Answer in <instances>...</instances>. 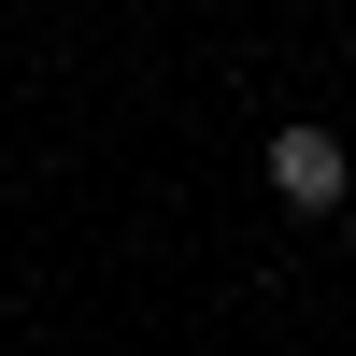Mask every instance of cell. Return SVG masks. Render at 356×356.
Segmentation results:
<instances>
[{"label":"cell","instance_id":"1","mask_svg":"<svg viewBox=\"0 0 356 356\" xmlns=\"http://www.w3.org/2000/svg\"><path fill=\"white\" fill-rule=\"evenodd\" d=\"M342 186H356V171H342V129H314V114L271 129V200H285V214H342Z\"/></svg>","mask_w":356,"mask_h":356}]
</instances>
